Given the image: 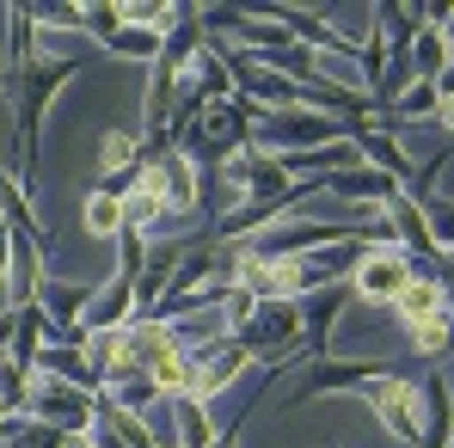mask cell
<instances>
[{
	"label": "cell",
	"mask_w": 454,
	"mask_h": 448,
	"mask_svg": "<svg viewBox=\"0 0 454 448\" xmlns=\"http://www.w3.org/2000/svg\"><path fill=\"white\" fill-rule=\"evenodd\" d=\"M424 222H430L436 252H449V246H454V203H449V197H430V203H424Z\"/></svg>",
	"instance_id": "603a6c76"
},
{
	"label": "cell",
	"mask_w": 454,
	"mask_h": 448,
	"mask_svg": "<svg viewBox=\"0 0 454 448\" xmlns=\"http://www.w3.org/2000/svg\"><path fill=\"white\" fill-rule=\"evenodd\" d=\"M258 357L233 338V332H215V338H203V344H191V399H222L227 387L239 381V374L252 369Z\"/></svg>",
	"instance_id": "277c9868"
},
{
	"label": "cell",
	"mask_w": 454,
	"mask_h": 448,
	"mask_svg": "<svg viewBox=\"0 0 454 448\" xmlns=\"http://www.w3.org/2000/svg\"><path fill=\"white\" fill-rule=\"evenodd\" d=\"M136 319V277H111L105 289H92V307H86V319H80V332H123Z\"/></svg>",
	"instance_id": "4fadbf2b"
},
{
	"label": "cell",
	"mask_w": 454,
	"mask_h": 448,
	"mask_svg": "<svg viewBox=\"0 0 454 448\" xmlns=\"http://www.w3.org/2000/svg\"><path fill=\"white\" fill-rule=\"evenodd\" d=\"M449 56H454V50L442 43V31H430V25H424V31L411 37L405 68H411V80H430V86H436V75H442V62H449Z\"/></svg>",
	"instance_id": "d6986e66"
},
{
	"label": "cell",
	"mask_w": 454,
	"mask_h": 448,
	"mask_svg": "<svg viewBox=\"0 0 454 448\" xmlns=\"http://www.w3.org/2000/svg\"><path fill=\"white\" fill-rule=\"evenodd\" d=\"M209 448H239V430H222V436H215Z\"/></svg>",
	"instance_id": "4dcf8cb0"
},
{
	"label": "cell",
	"mask_w": 454,
	"mask_h": 448,
	"mask_svg": "<svg viewBox=\"0 0 454 448\" xmlns=\"http://www.w3.org/2000/svg\"><path fill=\"white\" fill-rule=\"evenodd\" d=\"M178 148L191 153L203 172H215V166H227L239 148H252V123H246V105L239 98H222V105H209L203 117H197V130L178 142Z\"/></svg>",
	"instance_id": "7a4b0ae2"
},
{
	"label": "cell",
	"mask_w": 454,
	"mask_h": 448,
	"mask_svg": "<svg viewBox=\"0 0 454 448\" xmlns=\"http://www.w3.org/2000/svg\"><path fill=\"white\" fill-rule=\"evenodd\" d=\"M80 222H86V233H98V240H117V233L129 227V209H123V197H117V191H86Z\"/></svg>",
	"instance_id": "ac0fdd59"
},
{
	"label": "cell",
	"mask_w": 454,
	"mask_h": 448,
	"mask_svg": "<svg viewBox=\"0 0 454 448\" xmlns=\"http://www.w3.org/2000/svg\"><path fill=\"white\" fill-rule=\"evenodd\" d=\"M92 443H98V448H153V424H148V418H136V412H123L117 399H105V393H98Z\"/></svg>",
	"instance_id": "7c38bea8"
},
{
	"label": "cell",
	"mask_w": 454,
	"mask_h": 448,
	"mask_svg": "<svg viewBox=\"0 0 454 448\" xmlns=\"http://www.w3.org/2000/svg\"><path fill=\"white\" fill-rule=\"evenodd\" d=\"M160 50H166V37L160 31H148V25H123L111 43H105V56H129V62H160Z\"/></svg>",
	"instance_id": "ffe728a7"
},
{
	"label": "cell",
	"mask_w": 454,
	"mask_h": 448,
	"mask_svg": "<svg viewBox=\"0 0 454 448\" xmlns=\"http://www.w3.org/2000/svg\"><path fill=\"white\" fill-rule=\"evenodd\" d=\"M31 374L68 381V387H86V393H98V387H105L98 369H92V357H86L80 344H43V350H37V363H31Z\"/></svg>",
	"instance_id": "9a60e30c"
},
{
	"label": "cell",
	"mask_w": 454,
	"mask_h": 448,
	"mask_svg": "<svg viewBox=\"0 0 454 448\" xmlns=\"http://www.w3.org/2000/svg\"><path fill=\"white\" fill-rule=\"evenodd\" d=\"M0 142H6V111H0Z\"/></svg>",
	"instance_id": "1f68e13d"
},
{
	"label": "cell",
	"mask_w": 454,
	"mask_h": 448,
	"mask_svg": "<svg viewBox=\"0 0 454 448\" xmlns=\"http://www.w3.org/2000/svg\"><path fill=\"white\" fill-rule=\"evenodd\" d=\"M31 25H37V31H50V37H74V31H80V6L37 0V6H31Z\"/></svg>",
	"instance_id": "7402d4cb"
},
{
	"label": "cell",
	"mask_w": 454,
	"mask_h": 448,
	"mask_svg": "<svg viewBox=\"0 0 454 448\" xmlns=\"http://www.w3.org/2000/svg\"><path fill=\"white\" fill-rule=\"evenodd\" d=\"M105 399H117L123 412H136V418H153L160 405H166V393L153 387L148 374H136V369H117V374H105V387H98Z\"/></svg>",
	"instance_id": "e0dca14e"
},
{
	"label": "cell",
	"mask_w": 454,
	"mask_h": 448,
	"mask_svg": "<svg viewBox=\"0 0 454 448\" xmlns=\"http://www.w3.org/2000/svg\"><path fill=\"white\" fill-rule=\"evenodd\" d=\"M62 448H98V443H92V430H86V436H62Z\"/></svg>",
	"instance_id": "f546056e"
},
{
	"label": "cell",
	"mask_w": 454,
	"mask_h": 448,
	"mask_svg": "<svg viewBox=\"0 0 454 448\" xmlns=\"http://www.w3.org/2000/svg\"><path fill=\"white\" fill-rule=\"evenodd\" d=\"M0 313H12V233L0 222Z\"/></svg>",
	"instance_id": "cb8c5ba5"
},
{
	"label": "cell",
	"mask_w": 454,
	"mask_h": 448,
	"mask_svg": "<svg viewBox=\"0 0 454 448\" xmlns=\"http://www.w3.org/2000/svg\"><path fill=\"white\" fill-rule=\"evenodd\" d=\"M411 350H418V357H449V350H454V313L411 326Z\"/></svg>",
	"instance_id": "44dd1931"
},
{
	"label": "cell",
	"mask_w": 454,
	"mask_h": 448,
	"mask_svg": "<svg viewBox=\"0 0 454 448\" xmlns=\"http://www.w3.org/2000/svg\"><path fill=\"white\" fill-rule=\"evenodd\" d=\"M142 166L153 172V185L166 191L172 222H191V216L203 209V166H197L184 148H166V153H153V160H142Z\"/></svg>",
	"instance_id": "52a82bcc"
},
{
	"label": "cell",
	"mask_w": 454,
	"mask_h": 448,
	"mask_svg": "<svg viewBox=\"0 0 454 448\" xmlns=\"http://www.w3.org/2000/svg\"><path fill=\"white\" fill-rule=\"evenodd\" d=\"M436 283L449 289V307H454V246L442 252V258H436Z\"/></svg>",
	"instance_id": "484cf974"
},
{
	"label": "cell",
	"mask_w": 454,
	"mask_h": 448,
	"mask_svg": "<svg viewBox=\"0 0 454 448\" xmlns=\"http://www.w3.org/2000/svg\"><path fill=\"white\" fill-rule=\"evenodd\" d=\"M215 172H227V178L246 191V209H252V203H283V197L295 191V178L283 172V160L264 153V148H239L227 166H215Z\"/></svg>",
	"instance_id": "8992f818"
},
{
	"label": "cell",
	"mask_w": 454,
	"mask_h": 448,
	"mask_svg": "<svg viewBox=\"0 0 454 448\" xmlns=\"http://www.w3.org/2000/svg\"><path fill=\"white\" fill-rule=\"evenodd\" d=\"M344 136L356 142V153H363V166H375V172H387V178H399V191L411 185V172H418V166H411V153H405V142H399V136H393V130H387L380 117H369V123H350Z\"/></svg>",
	"instance_id": "9c48e42d"
},
{
	"label": "cell",
	"mask_w": 454,
	"mask_h": 448,
	"mask_svg": "<svg viewBox=\"0 0 454 448\" xmlns=\"http://www.w3.org/2000/svg\"><path fill=\"white\" fill-rule=\"evenodd\" d=\"M387 227H393V240H399V252L418 264V271H436V240H430V222H424V203H411L405 191L387 203Z\"/></svg>",
	"instance_id": "30bf717a"
},
{
	"label": "cell",
	"mask_w": 454,
	"mask_h": 448,
	"mask_svg": "<svg viewBox=\"0 0 454 448\" xmlns=\"http://www.w3.org/2000/svg\"><path fill=\"white\" fill-rule=\"evenodd\" d=\"M6 448H62V436H56V430H43V424H31V418H25V424H19V436H12V443Z\"/></svg>",
	"instance_id": "d4e9b609"
},
{
	"label": "cell",
	"mask_w": 454,
	"mask_h": 448,
	"mask_svg": "<svg viewBox=\"0 0 454 448\" xmlns=\"http://www.w3.org/2000/svg\"><path fill=\"white\" fill-rule=\"evenodd\" d=\"M430 31H442V43H449V50H454V6H442V19H436Z\"/></svg>",
	"instance_id": "83f0119b"
},
{
	"label": "cell",
	"mask_w": 454,
	"mask_h": 448,
	"mask_svg": "<svg viewBox=\"0 0 454 448\" xmlns=\"http://www.w3.org/2000/svg\"><path fill=\"white\" fill-rule=\"evenodd\" d=\"M166 418H172V443L178 448H209L222 430L209 424V405L203 399H191V393H178V399H166Z\"/></svg>",
	"instance_id": "2e32d148"
},
{
	"label": "cell",
	"mask_w": 454,
	"mask_h": 448,
	"mask_svg": "<svg viewBox=\"0 0 454 448\" xmlns=\"http://www.w3.org/2000/svg\"><path fill=\"white\" fill-rule=\"evenodd\" d=\"M375 374H393V363H338V357H313V363H307V381L283 399V405H307L313 393H356V387L375 381Z\"/></svg>",
	"instance_id": "ba28073f"
},
{
	"label": "cell",
	"mask_w": 454,
	"mask_h": 448,
	"mask_svg": "<svg viewBox=\"0 0 454 448\" xmlns=\"http://www.w3.org/2000/svg\"><path fill=\"white\" fill-rule=\"evenodd\" d=\"M418 412H424V443L418 448H454V387L449 374L418 381Z\"/></svg>",
	"instance_id": "8fae6325"
},
{
	"label": "cell",
	"mask_w": 454,
	"mask_h": 448,
	"mask_svg": "<svg viewBox=\"0 0 454 448\" xmlns=\"http://www.w3.org/2000/svg\"><path fill=\"white\" fill-rule=\"evenodd\" d=\"M418 277V264L399 252V246H387V240H375L369 252H363V264L350 271V289H356V301H375V307H393L399 301V289Z\"/></svg>",
	"instance_id": "5b68a950"
},
{
	"label": "cell",
	"mask_w": 454,
	"mask_h": 448,
	"mask_svg": "<svg viewBox=\"0 0 454 448\" xmlns=\"http://www.w3.org/2000/svg\"><path fill=\"white\" fill-rule=\"evenodd\" d=\"M393 313H399V326L411 332V326H424V319H442V313H454V307H449V289L436 283V271H418V277L399 289Z\"/></svg>",
	"instance_id": "5bb4252c"
},
{
	"label": "cell",
	"mask_w": 454,
	"mask_h": 448,
	"mask_svg": "<svg viewBox=\"0 0 454 448\" xmlns=\"http://www.w3.org/2000/svg\"><path fill=\"white\" fill-rule=\"evenodd\" d=\"M436 92H442V98H454V56L442 62V75H436Z\"/></svg>",
	"instance_id": "f1b7e54d"
},
{
	"label": "cell",
	"mask_w": 454,
	"mask_h": 448,
	"mask_svg": "<svg viewBox=\"0 0 454 448\" xmlns=\"http://www.w3.org/2000/svg\"><path fill=\"white\" fill-rule=\"evenodd\" d=\"M430 123L442 130V142H454V98H442V105H436V117H430Z\"/></svg>",
	"instance_id": "4316f807"
},
{
	"label": "cell",
	"mask_w": 454,
	"mask_h": 448,
	"mask_svg": "<svg viewBox=\"0 0 454 448\" xmlns=\"http://www.w3.org/2000/svg\"><path fill=\"white\" fill-rule=\"evenodd\" d=\"M356 399L369 405L380 418V430H393L405 448H418L424 443V412H418V381H405V374L393 369V374H375V381H363L356 387Z\"/></svg>",
	"instance_id": "3957f363"
},
{
	"label": "cell",
	"mask_w": 454,
	"mask_h": 448,
	"mask_svg": "<svg viewBox=\"0 0 454 448\" xmlns=\"http://www.w3.org/2000/svg\"><path fill=\"white\" fill-rule=\"evenodd\" d=\"M92 412H98V393L68 387V381H50V374H31V393H25V418L31 424H43L56 436H86Z\"/></svg>",
	"instance_id": "6da1fadb"
}]
</instances>
